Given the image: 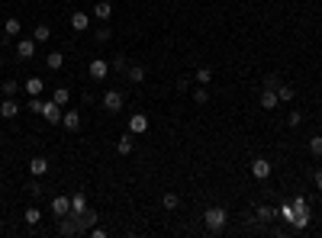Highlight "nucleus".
I'll list each match as a JSON object with an SVG mask.
<instances>
[{
  "mask_svg": "<svg viewBox=\"0 0 322 238\" xmlns=\"http://www.w3.org/2000/svg\"><path fill=\"white\" fill-rule=\"evenodd\" d=\"M203 222H206V228H210L213 235H219L225 228V222H229V213H225V206H210L203 213Z\"/></svg>",
  "mask_w": 322,
  "mask_h": 238,
  "instance_id": "1",
  "label": "nucleus"
},
{
  "mask_svg": "<svg viewBox=\"0 0 322 238\" xmlns=\"http://www.w3.org/2000/svg\"><path fill=\"white\" fill-rule=\"evenodd\" d=\"M58 235H65V238L81 235V213H68L58 219Z\"/></svg>",
  "mask_w": 322,
  "mask_h": 238,
  "instance_id": "2",
  "label": "nucleus"
},
{
  "mask_svg": "<svg viewBox=\"0 0 322 238\" xmlns=\"http://www.w3.org/2000/svg\"><path fill=\"white\" fill-rule=\"evenodd\" d=\"M293 209H297V222H293V228H306L309 225V203L303 197H297L293 200Z\"/></svg>",
  "mask_w": 322,
  "mask_h": 238,
  "instance_id": "3",
  "label": "nucleus"
},
{
  "mask_svg": "<svg viewBox=\"0 0 322 238\" xmlns=\"http://www.w3.org/2000/svg\"><path fill=\"white\" fill-rule=\"evenodd\" d=\"M42 116H45L49 126H58V122H62V116H65V110L58 107L55 100H49V103H42Z\"/></svg>",
  "mask_w": 322,
  "mask_h": 238,
  "instance_id": "4",
  "label": "nucleus"
},
{
  "mask_svg": "<svg viewBox=\"0 0 322 238\" xmlns=\"http://www.w3.org/2000/svg\"><path fill=\"white\" fill-rule=\"evenodd\" d=\"M87 71H90V77H94V81H103V77L110 74V61H107V58H94Z\"/></svg>",
  "mask_w": 322,
  "mask_h": 238,
  "instance_id": "5",
  "label": "nucleus"
},
{
  "mask_svg": "<svg viewBox=\"0 0 322 238\" xmlns=\"http://www.w3.org/2000/svg\"><path fill=\"white\" fill-rule=\"evenodd\" d=\"M103 107H107L110 113H119V110H123V93H119V90H113V87H110V90L103 93Z\"/></svg>",
  "mask_w": 322,
  "mask_h": 238,
  "instance_id": "6",
  "label": "nucleus"
},
{
  "mask_svg": "<svg viewBox=\"0 0 322 238\" xmlns=\"http://www.w3.org/2000/svg\"><path fill=\"white\" fill-rule=\"evenodd\" d=\"M251 177L267 180V177H271V161H264V158H255V161H251Z\"/></svg>",
  "mask_w": 322,
  "mask_h": 238,
  "instance_id": "7",
  "label": "nucleus"
},
{
  "mask_svg": "<svg viewBox=\"0 0 322 238\" xmlns=\"http://www.w3.org/2000/svg\"><path fill=\"white\" fill-rule=\"evenodd\" d=\"M129 132H132V135H142V132H149V116H145V113H135V116H129Z\"/></svg>",
  "mask_w": 322,
  "mask_h": 238,
  "instance_id": "8",
  "label": "nucleus"
},
{
  "mask_svg": "<svg viewBox=\"0 0 322 238\" xmlns=\"http://www.w3.org/2000/svg\"><path fill=\"white\" fill-rule=\"evenodd\" d=\"M71 29L74 32H87V29H90V16H87L84 10H74L71 13Z\"/></svg>",
  "mask_w": 322,
  "mask_h": 238,
  "instance_id": "9",
  "label": "nucleus"
},
{
  "mask_svg": "<svg viewBox=\"0 0 322 238\" xmlns=\"http://www.w3.org/2000/svg\"><path fill=\"white\" fill-rule=\"evenodd\" d=\"M62 126H65L68 132H77V129H81V113H77V110H65Z\"/></svg>",
  "mask_w": 322,
  "mask_h": 238,
  "instance_id": "10",
  "label": "nucleus"
},
{
  "mask_svg": "<svg viewBox=\"0 0 322 238\" xmlns=\"http://www.w3.org/2000/svg\"><path fill=\"white\" fill-rule=\"evenodd\" d=\"M36 55V39H20L16 42V58H32Z\"/></svg>",
  "mask_w": 322,
  "mask_h": 238,
  "instance_id": "11",
  "label": "nucleus"
},
{
  "mask_svg": "<svg viewBox=\"0 0 322 238\" xmlns=\"http://www.w3.org/2000/svg\"><path fill=\"white\" fill-rule=\"evenodd\" d=\"M52 213H55L58 219L68 216V213H71V197H55V200H52Z\"/></svg>",
  "mask_w": 322,
  "mask_h": 238,
  "instance_id": "12",
  "label": "nucleus"
},
{
  "mask_svg": "<svg viewBox=\"0 0 322 238\" xmlns=\"http://www.w3.org/2000/svg\"><path fill=\"white\" fill-rule=\"evenodd\" d=\"M0 116H4V119H13V116H20V103H16L13 97H7V100L0 103Z\"/></svg>",
  "mask_w": 322,
  "mask_h": 238,
  "instance_id": "13",
  "label": "nucleus"
},
{
  "mask_svg": "<svg viewBox=\"0 0 322 238\" xmlns=\"http://www.w3.org/2000/svg\"><path fill=\"white\" fill-rule=\"evenodd\" d=\"M126 77H129V81H132V84L139 87V84H145V77H149V71H145V65H129Z\"/></svg>",
  "mask_w": 322,
  "mask_h": 238,
  "instance_id": "14",
  "label": "nucleus"
},
{
  "mask_svg": "<svg viewBox=\"0 0 322 238\" xmlns=\"http://www.w3.org/2000/svg\"><path fill=\"white\" fill-rule=\"evenodd\" d=\"M45 171H49V161H45V158H42V155L29 158V174H32V177H42V174H45Z\"/></svg>",
  "mask_w": 322,
  "mask_h": 238,
  "instance_id": "15",
  "label": "nucleus"
},
{
  "mask_svg": "<svg viewBox=\"0 0 322 238\" xmlns=\"http://www.w3.org/2000/svg\"><path fill=\"white\" fill-rule=\"evenodd\" d=\"M132 148H135V135H132V132H129V135H119V142H116L119 155H132Z\"/></svg>",
  "mask_w": 322,
  "mask_h": 238,
  "instance_id": "16",
  "label": "nucleus"
},
{
  "mask_svg": "<svg viewBox=\"0 0 322 238\" xmlns=\"http://www.w3.org/2000/svg\"><path fill=\"white\" fill-rule=\"evenodd\" d=\"M94 16H97L100 23H107L110 16H113V4H110V0H100V4L94 7Z\"/></svg>",
  "mask_w": 322,
  "mask_h": 238,
  "instance_id": "17",
  "label": "nucleus"
},
{
  "mask_svg": "<svg viewBox=\"0 0 322 238\" xmlns=\"http://www.w3.org/2000/svg\"><path fill=\"white\" fill-rule=\"evenodd\" d=\"M97 213H94V209H84V213H81V235H87V228H94V225H97Z\"/></svg>",
  "mask_w": 322,
  "mask_h": 238,
  "instance_id": "18",
  "label": "nucleus"
},
{
  "mask_svg": "<svg viewBox=\"0 0 322 238\" xmlns=\"http://www.w3.org/2000/svg\"><path fill=\"white\" fill-rule=\"evenodd\" d=\"M277 103H281L277 100V90H267L264 87V90H261V110H274Z\"/></svg>",
  "mask_w": 322,
  "mask_h": 238,
  "instance_id": "19",
  "label": "nucleus"
},
{
  "mask_svg": "<svg viewBox=\"0 0 322 238\" xmlns=\"http://www.w3.org/2000/svg\"><path fill=\"white\" fill-rule=\"evenodd\" d=\"M23 90L29 93V97H39L42 90H45V84H42V77H29V81L23 84Z\"/></svg>",
  "mask_w": 322,
  "mask_h": 238,
  "instance_id": "20",
  "label": "nucleus"
},
{
  "mask_svg": "<svg viewBox=\"0 0 322 238\" xmlns=\"http://www.w3.org/2000/svg\"><path fill=\"white\" fill-rule=\"evenodd\" d=\"M52 100L58 103V107H68V100H71V90H68V87H55V93H52Z\"/></svg>",
  "mask_w": 322,
  "mask_h": 238,
  "instance_id": "21",
  "label": "nucleus"
},
{
  "mask_svg": "<svg viewBox=\"0 0 322 238\" xmlns=\"http://www.w3.org/2000/svg\"><path fill=\"white\" fill-rule=\"evenodd\" d=\"M277 216H281V213H277L274 206H258V219H261V222H264V225H267V222H274Z\"/></svg>",
  "mask_w": 322,
  "mask_h": 238,
  "instance_id": "22",
  "label": "nucleus"
},
{
  "mask_svg": "<svg viewBox=\"0 0 322 238\" xmlns=\"http://www.w3.org/2000/svg\"><path fill=\"white\" fill-rule=\"evenodd\" d=\"M45 65H49V71H62V65H65V55H62V52H52V55L45 58Z\"/></svg>",
  "mask_w": 322,
  "mask_h": 238,
  "instance_id": "23",
  "label": "nucleus"
},
{
  "mask_svg": "<svg viewBox=\"0 0 322 238\" xmlns=\"http://www.w3.org/2000/svg\"><path fill=\"white\" fill-rule=\"evenodd\" d=\"M20 20H16V16H10V20H7V26H4V39H10V36H20Z\"/></svg>",
  "mask_w": 322,
  "mask_h": 238,
  "instance_id": "24",
  "label": "nucleus"
},
{
  "mask_svg": "<svg viewBox=\"0 0 322 238\" xmlns=\"http://www.w3.org/2000/svg\"><path fill=\"white\" fill-rule=\"evenodd\" d=\"M32 39H36V42H49L52 39V29H49L45 23H39L36 29H32Z\"/></svg>",
  "mask_w": 322,
  "mask_h": 238,
  "instance_id": "25",
  "label": "nucleus"
},
{
  "mask_svg": "<svg viewBox=\"0 0 322 238\" xmlns=\"http://www.w3.org/2000/svg\"><path fill=\"white\" fill-rule=\"evenodd\" d=\"M161 206H164V209H177V206H180V197H177V193H171V190H168V193L161 197Z\"/></svg>",
  "mask_w": 322,
  "mask_h": 238,
  "instance_id": "26",
  "label": "nucleus"
},
{
  "mask_svg": "<svg viewBox=\"0 0 322 238\" xmlns=\"http://www.w3.org/2000/svg\"><path fill=\"white\" fill-rule=\"evenodd\" d=\"M84 209H87V197L84 193H74L71 197V213H84Z\"/></svg>",
  "mask_w": 322,
  "mask_h": 238,
  "instance_id": "27",
  "label": "nucleus"
},
{
  "mask_svg": "<svg viewBox=\"0 0 322 238\" xmlns=\"http://www.w3.org/2000/svg\"><path fill=\"white\" fill-rule=\"evenodd\" d=\"M293 97H297V90H293V87L290 84H281V87H277V100H293Z\"/></svg>",
  "mask_w": 322,
  "mask_h": 238,
  "instance_id": "28",
  "label": "nucleus"
},
{
  "mask_svg": "<svg viewBox=\"0 0 322 238\" xmlns=\"http://www.w3.org/2000/svg\"><path fill=\"white\" fill-rule=\"evenodd\" d=\"M194 103H200V107H203V103H210V90H206V84H200L197 90H194Z\"/></svg>",
  "mask_w": 322,
  "mask_h": 238,
  "instance_id": "29",
  "label": "nucleus"
},
{
  "mask_svg": "<svg viewBox=\"0 0 322 238\" xmlns=\"http://www.w3.org/2000/svg\"><path fill=\"white\" fill-rule=\"evenodd\" d=\"M277 213H281V216H284V219H287V222H290V225L297 222V209H293V203H287V206H281V209H277Z\"/></svg>",
  "mask_w": 322,
  "mask_h": 238,
  "instance_id": "30",
  "label": "nucleus"
},
{
  "mask_svg": "<svg viewBox=\"0 0 322 238\" xmlns=\"http://www.w3.org/2000/svg\"><path fill=\"white\" fill-rule=\"evenodd\" d=\"M113 71L126 74V71H129V58H126V55H116V58H113Z\"/></svg>",
  "mask_w": 322,
  "mask_h": 238,
  "instance_id": "31",
  "label": "nucleus"
},
{
  "mask_svg": "<svg viewBox=\"0 0 322 238\" xmlns=\"http://www.w3.org/2000/svg\"><path fill=\"white\" fill-rule=\"evenodd\" d=\"M26 193H29V200H39V197H42V183H39V180L26 183Z\"/></svg>",
  "mask_w": 322,
  "mask_h": 238,
  "instance_id": "32",
  "label": "nucleus"
},
{
  "mask_svg": "<svg viewBox=\"0 0 322 238\" xmlns=\"http://www.w3.org/2000/svg\"><path fill=\"white\" fill-rule=\"evenodd\" d=\"M309 152L316 155V158H322V135H312L309 138Z\"/></svg>",
  "mask_w": 322,
  "mask_h": 238,
  "instance_id": "33",
  "label": "nucleus"
},
{
  "mask_svg": "<svg viewBox=\"0 0 322 238\" xmlns=\"http://www.w3.org/2000/svg\"><path fill=\"white\" fill-rule=\"evenodd\" d=\"M213 81V68H200L197 71V84H210Z\"/></svg>",
  "mask_w": 322,
  "mask_h": 238,
  "instance_id": "34",
  "label": "nucleus"
},
{
  "mask_svg": "<svg viewBox=\"0 0 322 238\" xmlns=\"http://www.w3.org/2000/svg\"><path fill=\"white\" fill-rule=\"evenodd\" d=\"M23 219H26V222H29V225H36L39 219H42V213H39L36 206H29V209H26V216H23Z\"/></svg>",
  "mask_w": 322,
  "mask_h": 238,
  "instance_id": "35",
  "label": "nucleus"
},
{
  "mask_svg": "<svg viewBox=\"0 0 322 238\" xmlns=\"http://www.w3.org/2000/svg\"><path fill=\"white\" fill-rule=\"evenodd\" d=\"M16 90H20V84H16V81H10V77H7V81H4V90H0V93H4V97H13Z\"/></svg>",
  "mask_w": 322,
  "mask_h": 238,
  "instance_id": "36",
  "label": "nucleus"
},
{
  "mask_svg": "<svg viewBox=\"0 0 322 238\" xmlns=\"http://www.w3.org/2000/svg\"><path fill=\"white\" fill-rule=\"evenodd\" d=\"M264 87H267V90H277V87H281V77H277V74H267V77H264Z\"/></svg>",
  "mask_w": 322,
  "mask_h": 238,
  "instance_id": "37",
  "label": "nucleus"
},
{
  "mask_svg": "<svg viewBox=\"0 0 322 238\" xmlns=\"http://www.w3.org/2000/svg\"><path fill=\"white\" fill-rule=\"evenodd\" d=\"M94 39H97L100 45H103V42H110V29H107V26H100V29L94 32Z\"/></svg>",
  "mask_w": 322,
  "mask_h": 238,
  "instance_id": "38",
  "label": "nucleus"
},
{
  "mask_svg": "<svg viewBox=\"0 0 322 238\" xmlns=\"http://www.w3.org/2000/svg\"><path fill=\"white\" fill-rule=\"evenodd\" d=\"M300 122H303V113H290V116H287V126L290 129H297Z\"/></svg>",
  "mask_w": 322,
  "mask_h": 238,
  "instance_id": "39",
  "label": "nucleus"
},
{
  "mask_svg": "<svg viewBox=\"0 0 322 238\" xmlns=\"http://www.w3.org/2000/svg\"><path fill=\"white\" fill-rule=\"evenodd\" d=\"M29 113H42V100H39V97H29Z\"/></svg>",
  "mask_w": 322,
  "mask_h": 238,
  "instance_id": "40",
  "label": "nucleus"
},
{
  "mask_svg": "<svg viewBox=\"0 0 322 238\" xmlns=\"http://www.w3.org/2000/svg\"><path fill=\"white\" fill-rule=\"evenodd\" d=\"M187 87H190V81H187V77H180V81H177V90H180V93H187Z\"/></svg>",
  "mask_w": 322,
  "mask_h": 238,
  "instance_id": "41",
  "label": "nucleus"
},
{
  "mask_svg": "<svg viewBox=\"0 0 322 238\" xmlns=\"http://www.w3.org/2000/svg\"><path fill=\"white\" fill-rule=\"evenodd\" d=\"M312 180H316V190L322 193V171H316V177H312Z\"/></svg>",
  "mask_w": 322,
  "mask_h": 238,
  "instance_id": "42",
  "label": "nucleus"
},
{
  "mask_svg": "<svg viewBox=\"0 0 322 238\" xmlns=\"http://www.w3.org/2000/svg\"><path fill=\"white\" fill-rule=\"evenodd\" d=\"M0 232H4V222H0Z\"/></svg>",
  "mask_w": 322,
  "mask_h": 238,
  "instance_id": "43",
  "label": "nucleus"
},
{
  "mask_svg": "<svg viewBox=\"0 0 322 238\" xmlns=\"http://www.w3.org/2000/svg\"><path fill=\"white\" fill-rule=\"evenodd\" d=\"M0 90H4V81H0Z\"/></svg>",
  "mask_w": 322,
  "mask_h": 238,
  "instance_id": "44",
  "label": "nucleus"
},
{
  "mask_svg": "<svg viewBox=\"0 0 322 238\" xmlns=\"http://www.w3.org/2000/svg\"><path fill=\"white\" fill-rule=\"evenodd\" d=\"M0 42H4V36H0Z\"/></svg>",
  "mask_w": 322,
  "mask_h": 238,
  "instance_id": "45",
  "label": "nucleus"
}]
</instances>
